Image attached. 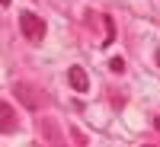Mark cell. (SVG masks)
<instances>
[{
	"label": "cell",
	"instance_id": "obj_2",
	"mask_svg": "<svg viewBox=\"0 0 160 147\" xmlns=\"http://www.w3.org/2000/svg\"><path fill=\"white\" fill-rule=\"evenodd\" d=\"M13 93H16V99H19L29 112H38V109L45 105V93L38 90V86H32L29 80H19V83L13 86Z\"/></svg>",
	"mask_w": 160,
	"mask_h": 147
},
{
	"label": "cell",
	"instance_id": "obj_5",
	"mask_svg": "<svg viewBox=\"0 0 160 147\" xmlns=\"http://www.w3.org/2000/svg\"><path fill=\"white\" fill-rule=\"evenodd\" d=\"M42 131H45V138H48V144H51V147H64L61 128H58V122H55V118H45V122H42Z\"/></svg>",
	"mask_w": 160,
	"mask_h": 147
},
{
	"label": "cell",
	"instance_id": "obj_9",
	"mask_svg": "<svg viewBox=\"0 0 160 147\" xmlns=\"http://www.w3.org/2000/svg\"><path fill=\"white\" fill-rule=\"evenodd\" d=\"M144 147H151V144H144Z\"/></svg>",
	"mask_w": 160,
	"mask_h": 147
},
{
	"label": "cell",
	"instance_id": "obj_6",
	"mask_svg": "<svg viewBox=\"0 0 160 147\" xmlns=\"http://www.w3.org/2000/svg\"><path fill=\"white\" fill-rule=\"evenodd\" d=\"M109 71H112V74H122V71H125V61H122V58H112V61H109Z\"/></svg>",
	"mask_w": 160,
	"mask_h": 147
},
{
	"label": "cell",
	"instance_id": "obj_1",
	"mask_svg": "<svg viewBox=\"0 0 160 147\" xmlns=\"http://www.w3.org/2000/svg\"><path fill=\"white\" fill-rule=\"evenodd\" d=\"M19 32L29 38V42H45V32H48V26L42 16H35L32 10H19Z\"/></svg>",
	"mask_w": 160,
	"mask_h": 147
},
{
	"label": "cell",
	"instance_id": "obj_8",
	"mask_svg": "<svg viewBox=\"0 0 160 147\" xmlns=\"http://www.w3.org/2000/svg\"><path fill=\"white\" fill-rule=\"evenodd\" d=\"M154 125H157V131H160V115H157V122H154Z\"/></svg>",
	"mask_w": 160,
	"mask_h": 147
},
{
	"label": "cell",
	"instance_id": "obj_4",
	"mask_svg": "<svg viewBox=\"0 0 160 147\" xmlns=\"http://www.w3.org/2000/svg\"><path fill=\"white\" fill-rule=\"evenodd\" d=\"M68 83H71L77 93H87V90H90V77H87V71L80 67V64H74V67L68 71Z\"/></svg>",
	"mask_w": 160,
	"mask_h": 147
},
{
	"label": "cell",
	"instance_id": "obj_7",
	"mask_svg": "<svg viewBox=\"0 0 160 147\" xmlns=\"http://www.w3.org/2000/svg\"><path fill=\"white\" fill-rule=\"evenodd\" d=\"M10 3H13V0H0V7H10Z\"/></svg>",
	"mask_w": 160,
	"mask_h": 147
},
{
	"label": "cell",
	"instance_id": "obj_3",
	"mask_svg": "<svg viewBox=\"0 0 160 147\" xmlns=\"http://www.w3.org/2000/svg\"><path fill=\"white\" fill-rule=\"evenodd\" d=\"M13 131H16V109L7 99H0V135H13Z\"/></svg>",
	"mask_w": 160,
	"mask_h": 147
}]
</instances>
